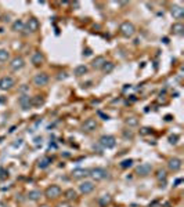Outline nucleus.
Listing matches in <instances>:
<instances>
[{
  "instance_id": "39",
  "label": "nucleus",
  "mask_w": 184,
  "mask_h": 207,
  "mask_svg": "<svg viewBox=\"0 0 184 207\" xmlns=\"http://www.w3.org/2000/svg\"><path fill=\"white\" fill-rule=\"evenodd\" d=\"M182 182H183V180H182V178H179V180H176V182H174V187H177V185H179V184H182Z\"/></svg>"
},
{
  "instance_id": "26",
  "label": "nucleus",
  "mask_w": 184,
  "mask_h": 207,
  "mask_svg": "<svg viewBox=\"0 0 184 207\" xmlns=\"http://www.w3.org/2000/svg\"><path fill=\"white\" fill-rule=\"evenodd\" d=\"M113 68H115V65H113L112 62H105V64L103 65V68H101V69H103L104 73H111L112 70H113Z\"/></svg>"
},
{
  "instance_id": "35",
  "label": "nucleus",
  "mask_w": 184,
  "mask_h": 207,
  "mask_svg": "<svg viewBox=\"0 0 184 207\" xmlns=\"http://www.w3.org/2000/svg\"><path fill=\"white\" fill-rule=\"evenodd\" d=\"M42 142H43V138H42V137H36V138H35V145H36V146L42 145Z\"/></svg>"
},
{
  "instance_id": "11",
  "label": "nucleus",
  "mask_w": 184,
  "mask_h": 207,
  "mask_svg": "<svg viewBox=\"0 0 184 207\" xmlns=\"http://www.w3.org/2000/svg\"><path fill=\"white\" fill-rule=\"evenodd\" d=\"M82 128H83V131H87V133H91V131H94V130L97 128V122H96V119H87V120H85V123L82 124Z\"/></svg>"
},
{
  "instance_id": "40",
  "label": "nucleus",
  "mask_w": 184,
  "mask_h": 207,
  "mask_svg": "<svg viewBox=\"0 0 184 207\" xmlns=\"http://www.w3.org/2000/svg\"><path fill=\"white\" fill-rule=\"evenodd\" d=\"M165 120H166V122H170V120H172V116H170V115H166V116H165Z\"/></svg>"
},
{
  "instance_id": "28",
  "label": "nucleus",
  "mask_w": 184,
  "mask_h": 207,
  "mask_svg": "<svg viewBox=\"0 0 184 207\" xmlns=\"http://www.w3.org/2000/svg\"><path fill=\"white\" fill-rule=\"evenodd\" d=\"M166 171H165V170H158V171H156V178H158L159 181L162 182V180L163 181H166Z\"/></svg>"
},
{
  "instance_id": "33",
  "label": "nucleus",
  "mask_w": 184,
  "mask_h": 207,
  "mask_svg": "<svg viewBox=\"0 0 184 207\" xmlns=\"http://www.w3.org/2000/svg\"><path fill=\"white\" fill-rule=\"evenodd\" d=\"M150 133H151V128H148V127H143L141 130H140V134H143V135L150 134Z\"/></svg>"
},
{
  "instance_id": "37",
  "label": "nucleus",
  "mask_w": 184,
  "mask_h": 207,
  "mask_svg": "<svg viewBox=\"0 0 184 207\" xmlns=\"http://www.w3.org/2000/svg\"><path fill=\"white\" fill-rule=\"evenodd\" d=\"M21 145H22V140L20 138V140H17V142L13 144V146H14V148H18V146H21Z\"/></svg>"
},
{
  "instance_id": "34",
  "label": "nucleus",
  "mask_w": 184,
  "mask_h": 207,
  "mask_svg": "<svg viewBox=\"0 0 184 207\" xmlns=\"http://www.w3.org/2000/svg\"><path fill=\"white\" fill-rule=\"evenodd\" d=\"M91 52H93V51H91V48H85V50H83V55H85V57H90V55H91Z\"/></svg>"
},
{
  "instance_id": "31",
  "label": "nucleus",
  "mask_w": 184,
  "mask_h": 207,
  "mask_svg": "<svg viewBox=\"0 0 184 207\" xmlns=\"http://www.w3.org/2000/svg\"><path fill=\"white\" fill-rule=\"evenodd\" d=\"M133 166V160L131 159H126L123 162H121V167L122 169H127V167H131Z\"/></svg>"
},
{
  "instance_id": "13",
  "label": "nucleus",
  "mask_w": 184,
  "mask_h": 207,
  "mask_svg": "<svg viewBox=\"0 0 184 207\" xmlns=\"http://www.w3.org/2000/svg\"><path fill=\"white\" fill-rule=\"evenodd\" d=\"M168 169H169L170 171H179V170L182 169V160H180L179 157L170 159L169 162H168Z\"/></svg>"
},
{
  "instance_id": "10",
  "label": "nucleus",
  "mask_w": 184,
  "mask_h": 207,
  "mask_svg": "<svg viewBox=\"0 0 184 207\" xmlns=\"http://www.w3.org/2000/svg\"><path fill=\"white\" fill-rule=\"evenodd\" d=\"M170 14L173 18H176V20H182V18L184 17V8L182 7V6H172L170 7Z\"/></svg>"
},
{
  "instance_id": "15",
  "label": "nucleus",
  "mask_w": 184,
  "mask_h": 207,
  "mask_svg": "<svg viewBox=\"0 0 184 207\" xmlns=\"http://www.w3.org/2000/svg\"><path fill=\"white\" fill-rule=\"evenodd\" d=\"M79 191H80L82 193H85V195L93 192V191H94V184H93L91 181H85V182H82V184L79 185Z\"/></svg>"
},
{
  "instance_id": "18",
  "label": "nucleus",
  "mask_w": 184,
  "mask_h": 207,
  "mask_svg": "<svg viewBox=\"0 0 184 207\" xmlns=\"http://www.w3.org/2000/svg\"><path fill=\"white\" fill-rule=\"evenodd\" d=\"M111 202H112V197H111V195H108V193H105V195L99 197V205L101 207H107Z\"/></svg>"
},
{
  "instance_id": "27",
  "label": "nucleus",
  "mask_w": 184,
  "mask_h": 207,
  "mask_svg": "<svg viewBox=\"0 0 184 207\" xmlns=\"http://www.w3.org/2000/svg\"><path fill=\"white\" fill-rule=\"evenodd\" d=\"M8 57H10V52L7 50H0V62H6V61L8 60Z\"/></svg>"
},
{
  "instance_id": "8",
  "label": "nucleus",
  "mask_w": 184,
  "mask_h": 207,
  "mask_svg": "<svg viewBox=\"0 0 184 207\" xmlns=\"http://www.w3.org/2000/svg\"><path fill=\"white\" fill-rule=\"evenodd\" d=\"M24 66H25V61H24L22 57H15L10 62V68L13 70H20V69H22Z\"/></svg>"
},
{
  "instance_id": "23",
  "label": "nucleus",
  "mask_w": 184,
  "mask_h": 207,
  "mask_svg": "<svg viewBox=\"0 0 184 207\" xmlns=\"http://www.w3.org/2000/svg\"><path fill=\"white\" fill-rule=\"evenodd\" d=\"M42 196V192L38 189H33V191H29L28 192V199L32 200V202H36V200H39Z\"/></svg>"
},
{
  "instance_id": "36",
  "label": "nucleus",
  "mask_w": 184,
  "mask_h": 207,
  "mask_svg": "<svg viewBox=\"0 0 184 207\" xmlns=\"http://www.w3.org/2000/svg\"><path fill=\"white\" fill-rule=\"evenodd\" d=\"M67 78H68V75H67L65 72H64V73H60V75L57 76V79H58V80H64V79H67Z\"/></svg>"
},
{
  "instance_id": "38",
  "label": "nucleus",
  "mask_w": 184,
  "mask_h": 207,
  "mask_svg": "<svg viewBox=\"0 0 184 207\" xmlns=\"http://www.w3.org/2000/svg\"><path fill=\"white\" fill-rule=\"evenodd\" d=\"M57 207H71V205L69 203H60Z\"/></svg>"
},
{
  "instance_id": "32",
  "label": "nucleus",
  "mask_w": 184,
  "mask_h": 207,
  "mask_svg": "<svg viewBox=\"0 0 184 207\" xmlns=\"http://www.w3.org/2000/svg\"><path fill=\"white\" fill-rule=\"evenodd\" d=\"M177 141H179V135H177V134L170 135V137H169V142H170V144L176 145V144H177Z\"/></svg>"
},
{
  "instance_id": "2",
  "label": "nucleus",
  "mask_w": 184,
  "mask_h": 207,
  "mask_svg": "<svg viewBox=\"0 0 184 207\" xmlns=\"http://www.w3.org/2000/svg\"><path fill=\"white\" fill-rule=\"evenodd\" d=\"M119 30H121V33L125 36V38H131V36L134 35V32H136V28H134V25L131 22L125 21V22L121 24Z\"/></svg>"
},
{
  "instance_id": "42",
  "label": "nucleus",
  "mask_w": 184,
  "mask_h": 207,
  "mask_svg": "<svg viewBox=\"0 0 184 207\" xmlns=\"http://www.w3.org/2000/svg\"><path fill=\"white\" fill-rule=\"evenodd\" d=\"M40 207H50V206H47V205H43V206H40Z\"/></svg>"
},
{
  "instance_id": "29",
  "label": "nucleus",
  "mask_w": 184,
  "mask_h": 207,
  "mask_svg": "<svg viewBox=\"0 0 184 207\" xmlns=\"http://www.w3.org/2000/svg\"><path fill=\"white\" fill-rule=\"evenodd\" d=\"M126 124L129 127H134V126L139 124V120L136 119V117H127L126 119Z\"/></svg>"
},
{
  "instance_id": "4",
  "label": "nucleus",
  "mask_w": 184,
  "mask_h": 207,
  "mask_svg": "<svg viewBox=\"0 0 184 207\" xmlns=\"http://www.w3.org/2000/svg\"><path fill=\"white\" fill-rule=\"evenodd\" d=\"M44 195L48 197V199H57V197L61 195V188L58 187V185H50V187L46 189Z\"/></svg>"
},
{
  "instance_id": "6",
  "label": "nucleus",
  "mask_w": 184,
  "mask_h": 207,
  "mask_svg": "<svg viewBox=\"0 0 184 207\" xmlns=\"http://www.w3.org/2000/svg\"><path fill=\"white\" fill-rule=\"evenodd\" d=\"M151 171H152V166L150 163H143V164H140L136 169V173L139 175H141V177H147L148 174H151Z\"/></svg>"
},
{
  "instance_id": "16",
  "label": "nucleus",
  "mask_w": 184,
  "mask_h": 207,
  "mask_svg": "<svg viewBox=\"0 0 184 207\" xmlns=\"http://www.w3.org/2000/svg\"><path fill=\"white\" fill-rule=\"evenodd\" d=\"M89 175V170L87 169H75L72 170V177L79 180V178H85Z\"/></svg>"
},
{
  "instance_id": "7",
  "label": "nucleus",
  "mask_w": 184,
  "mask_h": 207,
  "mask_svg": "<svg viewBox=\"0 0 184 207\" xmlns=\"http://www.w3.org/2000/svg\"><path fill=\"white\" fill-rule=\"evenodd\" d=\"M18 104L21 105L22 110H28V109H30V108H32L30 98H29V95H26V94H22L20 98H18Z\"/></svg>"
},
{
  "instance_id": "1",
  "label": "nucleus",
  "mask_w": 184,
  "mask_h": 207,
  "mask_svg": "<svg viewBox=\"0 0 184 207\" xmlns=\"http://www.w3.org/2000/svg\"><path fill=\"white\" fill-rule=\"evenodd\" d=\"M89 175H91L93 180L101 181V180H105V178L108 177V171L103 167H94V169L89 170Z\"/></svg>"
},
{
  "instance_id": "9",
  "label": "nucleus",
  "mask_w": 184,
  "mask_h": 207,
  "mask_svg": "<svg viewBox=\"0 0 184 207\" xmlns=\"http://www.w3.org/2000/svg\"><path fill=\"white\" fill-rule=\"evenodd\" d=\"M14 86V79L10 76H4L0 79V90H10Z\"/></svg>"
},
{
  "instance_id": "17",
  "label": "nucleus",
  "mask_w": 184,
  "mask_h": 207,
  "mask_svg": "<svg viewBox=\"0 0 184 207\" xmlns=\"http://www.w3.org/2000/svg\"><path fill=\"white\" fill-rule=\"evenodd\" d=\"M107 61H105V58L103 57V55H99V57H96L93 60V62H91V66L94 68V69H101L103 68V65L105 64Z\"/></svg>"
},
{
  "instance_id": "22",
  "label": "nucleus",
  "mask_w": 184,
  "mask_h": 207,
  "mask_svg": "<svg viewBox=\"0 0 184 207\" xmlns=\"http://www.w3.org/2000/svg\"><path fill=\"white\" fill-rule=\"evenodd\" d=\"M172 32L174 33V35H183L184 33V25L180 22H176L172 25Z\"/></svg>"
},
{
  "instance_id": "12",
  "label": "nucleus",
  "mask_w": 184,
  "mask_h": 207,
  "mask_svg": "<svg viewBox=\"0 0 184 207\" xmlns=\"http://www.w3.org/2000/svg\"><path fill=\"white\" fill-rule=\"evenodd\" d=\"M30 62H32L35 66H40V65L44 62V55L42 54L40 51H35L30 57Z\"/></svg>"
},
{
  "instance_id": "3",
  "label": "nucleus",
  "mask_w": 184,
  "mask_h": 207,
  "mask_svg": "<svg viewBox=\"0 0 184 207\" xmlns=\"http://www.w3.org/2000/svg\"><path fill=\"white\" fill-rule=\"evenodd\" d=\"M100 145L105 149H112L116 145V138L113 135H103L100 138Z\"/></svg>"
},
{
  "instance_id": "14",
  "label": "nucleus",
  "mask_w": 184,
  "mask_h": 207,
  "mask_svg": "<svg viewBox=\"0 0 184 207\" xmlns=\"http://www.w3.org/2000/svg\"><path fill=\"white\" fill-rule=\"evenodd\" d=\"M39 21L36 20V18H29L28 20V22H26V30L28 32H32V33H35V32H38L39 30Z\"/></svg>"
},
{
  "instance_id": "19",
  "label": "nucleus",
  "mask_w": 184,
  "mask_h": 207,
  "mask_svg": "<svg viewBox=\"0 0 184 207\" xmlns=\"http://www.w3.org/2000/svg\"><path fill=\"white\" fill-rule=\"evenodd\" d=\"M30 102H32V106L35 108H40L43 104H44V98L42 95H35V97L30 98Z\"/></svg>"
},
{
  "instance_id": "5",
  "label": "nucleus",
  "mask_w": 184,
  "mask_h": 207,
  "mask_svg": "<svg viewBox=\"0 0 184 207\" xmlns=\"http://www.w3.org/2000/svg\"><path fill=\"white\" fill-rule=\"evenodd\" d=\"M33 83H35V86H38V87H43V86H46L48 83L47 73H38V75H35V78H33Z\"/></svg>"
},
{
  "instance_id": "41",
  "label": "nucleus",
  "mask_w": 184,
  "mask_h": 207,
  "mask_svg": "<svg viewBox=\"0 0 184 207\" xmlns=\"http://www.w3.org/2000/svg\"><path fill=\"white\" fill-rule=\"evenodd\" d=\"M28 90V87H26V86H24V87H21V91H26Z\"/></svg>"
},
{
  "instance_id": "25",
  "label": "nucleus",
  "mask_w": 184,
  "mask_h": 207,
  "mask_svg": "<svg viewBox=\"0 0 184 207\" xmlns=\"http://www.w3.org/2000/svg\"><path fill=\"white\" fill-rule=\"evenodd\" d=\"M64 195H65V199H68V200H73V199H76V196H78L76 191H75V189H72V188L67 189L65 192H64Z\"/></svg>"
},
{
  "instance_id": "20",
  "label": "nucleus",
  "mask_w": 184,
  "mask_h": 207,
  "mask_svg": "<svg viewBox=\"0 0 184 207\" xmlns=\"http://www.w3.org/2000/svg\"><path fill=\"white\" fill-rule=\"evenodd\" d=\"M13 30L14 32H22L25 30V22L22 20H17L13 22Z\"/></svg>"
},
{
  "instance_id": "21",
  "label": "nucleus",
  "mask_w": 184,
  "mask_h": 207,
  "mask_svg": "<svg viewBox=\"0 0 184 207\" xmlns=\"http://www.w3.org/2000/svg\"><path fill=\"white\" fill-rule=\"evenodd\" d=\"M50 163H51V159L50 157H47V156H44V157H40L39 159V162H38V166H39V169H47L48 166H50Z\"/></svg>"
},
{
  "instance_id": "30",
  "label": "nucleus",
  "mask_w": 184,
  "mask_h": 207,
  "mask_svg": "<svg viewBox=\"0 0 184 207\" xmlns=\"http://www.w3.org/2000/svg\"><path fill=\"white\" fill-rule=\"evenodd\" d=\"M122 135H123L125 140H133V137H134V134H133V131H131V130H123Z\"/></svg>"
},
{
  "instance_id": "24",
  "label": "nucleus",
  "mask_w": 184,
  "mask_h": 207,
  "mask_svg": "<svg viewBox=\"0 0 184 207\" xmlns=\"http://www.w3.org/2000/svg\"><path fill=\"white\" fill-rule=\"evenodd\" d=\"M87 70L89 68L86 65H78L75 68V70H73V73H75V76H83L85 73H87Z\"/></svg>"
}]
</instances>
